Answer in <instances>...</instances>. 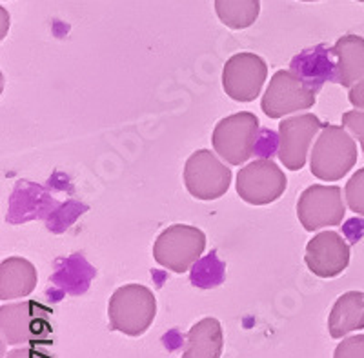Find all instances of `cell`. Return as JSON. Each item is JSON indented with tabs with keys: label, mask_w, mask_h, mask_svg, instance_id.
Listing matches in <instances>:
<instances>
[{
	"label": "cell",
	"mask_w": 364,
	"mask_h": 358,
	"mask_svg": "<svg viewBox=\"0 0 364 358\" xmlns=\"http://www.w3.org/2000/svg\"><path fill=\"white\" fill-rule=\"evenodd\" d=\"M48 305L37 300L4 304L0 308V331L9 346H48L51 344L53 325Z\"/></svg>",
	"instance_id": "6da1fadb"
},
{
	"label": "cell",
	"mask_w": 364,
	"mask_h": 358,
	"mask_svg": "<svg viewBox=\"0 0 364 358\" xmlns=\"http://www.w3.org/2000/svg\"><path fill=\"white\" fill-rule=\"evenodd\" d=\"M357 162L355 140L346 133L344 126L326 124L318 133L310 157L314 177L326 182H336L346 177Z\"/></svg>",
	"instance_id": "7a4b0ae2"
},
{
	"label": "cell",
	"mask_w": 364,
	"mask_h": 358,
	"mask_svg": "<svg viewBox=\"0 0 364 358\" xmlns=\"http://www.w3.org/2000/svg\"><path fill=\"white\" fill-rule=\"evenodd\" d=\"M157 300L151 289L141 284L120 286L109 298L108 317L112 330L128 337H141L154 324Z\"/></svg>",
	"instance_id": "3957f363"
},
{
	"label": "cell",
	"mask_w": 364,
	"mask_h": 358,
	"mask_svg": "<svg viewBox=\"0 0 364 358\" xmlns=\"http://www.w3.org/2000/svg\"><path fill=\"white\" fill-rule=\"evenodd\" d=\"M206 249V235L199 227L175 224L164 229L154 244V259L173 273H186Z\"/></svg>",
	"instance_id": "277c9868"
},
{
	"label": "cell",
	"mask_w": 364,
	"mask_h": 358,
	"mask_svg": "<svg viewBox=\"0 0 364 358\" xmlns=\"http://www.w3.org/2000/svg\"><path fill=\"white\" fill-rule=\"evenodd\" d=\"M259 119L250 112H240L220 120L211 135V146L232 166L248 162L255 153Z\"/></svg>",
	"instance_id": "5b68a950"
},
{
	"label": "cell",
	"mask_w": 364,
	"mask_h": 358,
	"mask_svg": "<svg viewBox=\"0 0 364 358\" xmlns=\"http://www.w3.org/2000/svg\"><path fill=\"white\" fill-rule=\"evenodd\" d=\"M317 99V90L299 75L288 70H279L269 80L261 100L262 113L269 119H282L291 113L310 109Z\"/></svg>",
	"instance_id": "8992f818"
},
{
	"label": "cell",
	"mask_w": 364,
	"mask_h": 358,
	"mask_svg": "<svg viewBox=\"0 0 364 358\" xmlns=\"http://www.w3.org/2000/svg\"><path fill=\"white\" fill-rule=\"evenodd\" d=\"M184 184L191 197L217 200L232 185V171L210 149L195 151L184 166Z\"/></svg>",
	"instance_id": "52a82bcc"
},
{
	"label": "cell",
	"mask_w": 364,
	"mask_h": 358,
	"mask_svg": "<svg viewBox=\"0 0 364 358\" xmlns=\"http://www.w3.org/2000/svg\"><path fill=\"white\" fill-rule=\"evenodd\" d=\"M288 178L272 158H257L237 175V193L252 206H268L282 197Z\"/></svg>",
	"instance_id": "ba28073f"
},
{
	"label": "cell",
	"mask_w": 364,
	"mask_h": 358,
	"mask_svg": "<svg viewBox=\"0 0 364 358\" xmlns=\"http://www.w3.org/2000/svg\"><path fill=\"white\" fill-rule=\"evenodd\" d=\"M344 213H346V207L343 202V190L337 185L314 184L302 191L299 197L297 217L306 231L341 226Z\"/></svg>",
	"instance_id": "9c48e42d"
},
{
	"label": "cell",
	"mask_w": 364,
	"mask_h": 358,
	"mask_svg": "<svg viewBox=\"0 0 364 358\" xmlns=\"http://www.w3.org/2000/svg\"><path fill=\"white\" fill-rule=\"evenodd\" d=\"M323 122L314 113L284 119L279 124L277 155L290 171H299L306 166L311 140L321 133Z\"/></svg>",
	"instance_id": "30bf717a"
},
{
	"label": "cell",
	"mask_w": 364,
	"mask_h": 358,
	"mask_svg": "<svg viewBox=\"0 0 364 358\" xmlns=\"http://www.w3.org/2000/svg\"><path fill=\"white\" fill-rule=\"evenodd\" d=\"M268 77L264 58L255 53H237L226 60L223 70V87L237 102H253Z\"/></svg>",
	"instance_id": "8fae6325"
},
{
	"label": "cell",
	"mask_w": 364,
	"mask_h": 358,
	"mask_svg": "<svg viewBox=\"0 0 364 358\" xmlns=\"http://www.w3.org/2000/svg\"><path fill=\"white\" fill-rule=\"evenodd\" d=\"M304 262L318 278H336L350 264V246L336 231H323L308 242Z\"/></svg>",
	"instance_id": "7c38bea8"
},
{
	"label": "cell",
	"mask_w": 364,
	"mask_h": 358,
	"mask_svg": "<svg viewBox=\"0 0 364 358\" xmlns=\"http://www.w3.org/2000/svg\"><path fill=\"white\" fill-rule=\"evenodd\" d=\"M37 268L22 256H9L0 264V298L28 297L37 288Z\"/></svg>",
	"instance_id": "4fadbf2b"
},
{
	"label": "cell",
	"mask_w": 364,
	"mask_h": 358,
	"mask_svg": "<svg viewBox=\"0 0 364 358\" xmlns=\"http://www.w3.org/2000/svg\"><path fill=\"white\" fill-rule=\"evenodd\" d=\"M331 53L337 57L336 80L343 87H352L364 77V38L344 35L336 42Z\"/></svg>",
	"instance_id": "5bb4252c"
},
{
	"label": "cell",
	"mask_w": 364,
	"mask_h": 358,
	"mask_svg": "<svg viewBox=\"0 0 364 358\" xmlns=\"http://www.w3.org/2000/svg\"><path fill=\"white\" fill-rule=\"evenodd\" d=\"M224 337L220 322L213 317L199 320L188 331L182 358H220Z\"/></svg>",
	"instance_id": "9a60e30c"
},
{
	"label": "cell",
	"mask_w": 364,
	"mask_h": 358,
	"mask_svg": "<svg viewBox=\"0 0 364 358\" xmlns=\"http://www.w3.org/2000/svg\"><path fill=\"white\" fill-rule=\"evenodd\" d=\"M359 330H364V293L348 291L331 308L328 331L331 338H343Z\"/></svg>",
	"instance_id": "2e32d148"
},
{
	"label": "cell",
	"mask_w": 364,
	"mask_h": 358,
	"mask_svg": "<svg viewBox=\"0 0 364 358\" xmlns=\"http://www.w3.org/2000/svg\"><path fill=\"white\" fill-rule=\"evenodd\" d=\"M219 21L230 29H246L259 18L261 0H215Z\"/></svg>",
	"instance_id": "e0dca14e"
},
{
	"label": "cell",
	"mask_w": 364,
	"mask_h": 358,
	"mask_svg": "<svg viewBox=\"0 0 364 358\" xmlns=\"http://www.w3.org/2000/svg\"><path fill=\"white\" fill-rule=\"evenodd\" d=\"M344 195H346V206L353 213L364 217V168L357 169L353 177L346 182Z\"/></svg>",
	"instance_id": "ac0fdd59"
},
{
	"label": "cell",
	"mask_w": 364,
	"mask_h": 358,
	"mask_svg": "<svg viewBox=\"0 0 364 358\" xmlns=\"http://www.w3.org/2000/svg\"><path fill=\"white\" fill-rule=\"evenodd\" d=\"M333 358H364V335L343 338L336 347Z\"/></svg>",
	"instance_id": "d6986e66"
},
{
	"label": "cell",
	"mask_w": 364,
	"mask_h": 358,
	"mask_svg": "<svg viewBox=\"0 0 364 358\" xmlns=\"http://www.w3.org/2000/svg\"><path fill=\"white\" fill-rule=\"evenodd\" d=\"M343 126L352 133L353 136H357L360 148L364 151V112L363 109H352V112H346L343 115Z\"/></svg>",
	"instance_id": "ffe728a7"
},
{
	"label": "cell",
	"mask_w": 364,
	"mask_h": 358,
	"mask_svg": "<svg viewBox=\"0 0 364 358\" xmlns=\"http://www.w3.org/2000/svg\"><path fill=\"white\" fill-rule=\"evenodd\" d=\"M4 358H53L51 354L44 353L42 349H37V347H18V349H13L6 354Z\"/></svg>",
	"instance_id": "44dd1931"
},
{
	"label": "cell",
	"mask_w": 364,
	"mask_h": 358,
	"mask_svg": "<svg viewBox=\"0 0 364 358\" xmlns=\"http://www.w3.org/2000/svg\"><path fill=\"white\" fill-rule=\"evenodd\" d=\"M348 99H350V102L353 104L355 109H364V77L350 87Z\"/></svg>",
	"instance_id": "7402d4cb"
},
{
	"label": "cell",
	"mask_w": 364,
	"mask_h": 358,
	"mask_svg": "<svg viewBox=\"0 0 364 358\" xmlns=\"http://www.w3.org/2000/svg\"><path fill=\"white\" fill-rule=\"evenodd\" d=\"M302 2H317V0H302Z\"/></svg>",
	"instance_id": "603a6c76"
},
{
	"label": "cell",
	"mask_w": 364,
	"mask_h": 358,
	"mask_svg": "<svg viewBox=\"0 0 364 358\" xmlns=\"http://www.w3.org/2000/svg\"><path fill=\"white\" fill-rule=\"evenodd\" d=\"M357 2H364V0H357Z\"/></svg>",
	"instance_id": "cb8c5ba5"
}]
</instances>
